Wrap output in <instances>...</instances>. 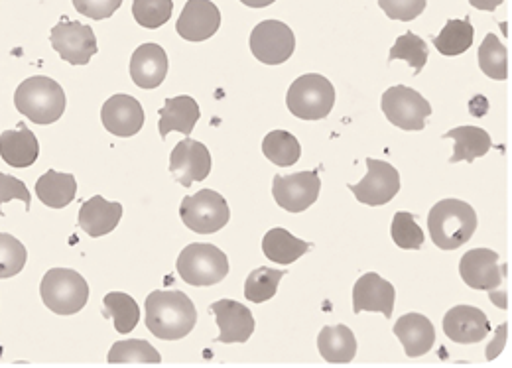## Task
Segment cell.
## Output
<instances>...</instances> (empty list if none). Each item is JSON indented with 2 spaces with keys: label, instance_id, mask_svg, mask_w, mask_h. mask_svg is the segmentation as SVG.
<instances>
[{
  "label": "cell",
  "instance_id": "1",
  "mask_svg": "<svg viewBox=\"0 0 512 368\" xmlns=\"http://www.w3.org/2000/svg\"><path fill=\"white\" fill-rule=\"evenodd\" d=\"M144 307L148 331L164 341L188 337L197 323V309L184 292H152Z\"/></svg>",
  "mask_w": 512,
  "mask_h": 368
},
{
  "label": "cell",
  "instance_id": "2",
  "mask_svg": "<svg viewBox=\"0 0 512 368\" xmlns=\"http://www.w3.org/2000/svg\"><path fill=\"white\" fill-rule=\"evenodd\" d=\"M14 107L32 123H58L65 111L64 87L44 75L28 77L14 93Z\"/></svg>",
  "mask_w": 512,
  "mask_h": 368
},
{
  "label": "cell",
  "instance_id": "3",
  "mask_svg": "<svg viewBox=\"0 0 512 368\" xmlns=\"http://www.w3.org/2000/svg\"><path fill=\"white\" fill-rule=\"evenodd\" d=\"M428 231L438 248L455 250L477 231V213L461 199H442L428 215Z\"/></svg>",
  "mask_w": 512,
  "mask_h": 368
},
{
  "label": "cell",
  "instance_id": "4",
  "mask_svg": "<svg viewBox=\"0 0 512 368\" xmlns=\"http://www.w3.org/2000/svg\"><path fill=\"white\" fill-rule=\"evenodd\" d=\"M288 111L302 121H321L335 105V89L320 73L298 77L286 95Z\"/></svg>",
  "mask_w": 512,
  "mask_h": 368
},
{
  "label": "cell",
  "instance_id": "5",
  "mask_svg": "<svg viewBox=\"0 0 512 368\" xmlns=\"http://www.w3.org/2000/svg\"><path fill=\"white\" fill-rule=\"evenodd\" d=\"M44 306L58 315H73L81 311L89 300V286L85 278L67 268H52L40 284Z\"/></svg>",
  "mask_w": 512,
  "mask_h": 368
},
{
  "label": "cell",
  "instance_id": "6",
  "mask_svg": "<svg viewBox=\"0 0 512 368\" xmlns=\"http://www.w3.org/2000/svg\"><path fill=\"white\" fill-rule=\"evenodd\" d=\"M459 274L463 282L481 292H489L493 304L507 307V296L497 294L507 276V266H499V254L491 248H473L463 254L459 262Z\"/></svg>",
  "mask_w": 512,
  "mask_h": 368
},
{
  "label": "cell",
  "instance_id": "7",
  "mask_svg": "<svg viewBox=\"0 0 512 368\" xmlns=\"http://www.w3.org/2000/svg\"><path fill=\"white\" fill-rule=\"evenodd\" d=\"M176 270L190 286H213L227 278L229 260L217 246L193 243L182 250Z\"/></svg>",
  "mask_w": 512,
  "mask_h": 368
},
{
  "label": "cell",
  "instance_id": "8",
  "mask_svg": "<svg viewBox=\"0 0 512 368\" xmlns=\"http://www.w3.org/2000/svg\"><path fill=\"white\" fill-rule=\"evenodd\" d=\"M184 225L197 235H213L221 231L231 217L225 197L213 189H201L195 195L184 197L180 205Z\"/></svg>",
  "mask_w": 512,
  "mask_h": 368
},
{
  "label": "cell",
  "instance_id": "9",
  "mask_svg": "<svg viewBox=\"0 0 512 368\" xmlns=\"http://www.w3.org/2000/svg\"><path fill=\"white\" fill-rule=\"evenodd\" d=\"M381 107L388 123L402 130H424L426 119L432 115V105L406 85L386 89Z\"/></svg>",
  "mask_w": 512,
  "mask_h": 368
},
{
  "label": "cell",
  "instance_id": "10",
  "mask_svg": "<svg viewBox=\"0 0 512 368\" xmlns=\"http://www.w3.org/2000/svg\"><path fill=\"white\" fill-rule=\"evenodd\" d=\"M249 46L258 62L280 65L292 58L296 50V36L288 24L280 20H264L253 28Z\"/></svg>",
  "mask_w": 512,
  "mask_h": 368
},
{
  "label": "cell",
  "instance_id": "11",
  "mask_svg": "<svg viewBox=\"0 0 512 368\" xmlns=\"http://www.w3.org/2000/svg\"><path fill=\"white\" fill-rule=\"evenodd\" d=\"M50 42L60 58L71 65H87L99 52L93 28L75 20L64 18L58 26H54Z\"/></svg>",
  "mask_w": 512,
  "mask_h": 368
},
{
  "label": "cell",
  "instance_id": "12",
  "mask_svg": "<svg viewBox=\"0 0 512 368\" xmlns=\"http://www.w3.org/2000/svg\"><path fill=\"white\" fill-rule=\"evenodd\" d=\"M367 176L355 185H347V189L353 191L359 203L369 207H381L396 197L400 191V174L398 170L375 158H367Z\"/></svg>",
  "mask_w": 512,
  "mask_h": 368
},
{
  "label": "cell",
  "instance_id": "13",
  "mask_svg": "<svg viewBox=\"0 0 512 368\" xmlns=\"http://www.w3.org/2000/svg\"><path fill=\"white\" fill-rule=\"evenodd\" d=\"M320 189L321 180L316 172L274 176L272 180L274 201L290 213H302L310 209L318 201Z\"/></svg>",
  "mask_w": 512,
  "mask_h": 368
},
{
  "label": "cell",
  "instance_id": "14",
  "mask_svg": "<svg viewBox=\"0 0 512 368\" xmlns=\"http://www.w3.org/2000/svg\"><path fill=\"white\" fill-rule=\"evenodd\" d=\"M170 174L178 184L190 187L211 174V154L205 144L186 138L170 154Z\"/></svg>",
  "mask_w": 512,
  "mask_h": 368
},
{
  "label": "cell",
  "instance_id": "15",
  "mask_svg": "<svg viewBox=\"0 0 512 368\" xmlns=\"http://www.w3.org/2000/svg\"><path fill=\"white\" fill-rule=\"evenodd\" d=\"M211 311L219 327L217 343H247L255 333V317L249 307L233 300H219L211 304Z\"/></svg>",
  "mask_w": 512,
  "mask_h": 368
},
{
  "label": "cell",
  "instance_id": "16",
  "mask_svg": "<svg viewBox=\"0 0 512 368\" xmlns=\"http://www.w3.org/2000/svg\"><path fill=\"white\" fill-rule=\"evenodd\" d=\"M221 28V12L211 0H190L178 22L176 32L188 42H205Z\"/></svg>",
  "mask_w": 512,
  "mask_h": 368
},
{
  "label": "cell",
  "instance_id": "17",
  "mask_svg": "<svg viewBox=\"0 0 512 368\" xmlns=\"http://www.w3.org/2000/svg\"><path fill=\"white\" fill-rule=\"evenodd\" d=\"M444 331L453 343L473 345L489 335L491 325L479 307L455 306L444 317Z\"/></svg>",
  "mask_w": 512,
  "mask_h": 368
},
{
  "label": "cell",
  "instance_id": "18",
  "mask_svg": "<svg viewBox=\"0 0 512 368\" xmlns=\"http://www.w3.org/2000/svg\"><path fill=\"white\" fill-rule=\"evenodd\" d=\"M101 121L111 134L128 138L142 130L144 109L134 97L119 93L105 101V105L101 109Z\"/></svg>",
  "mask_w": 512,
  "mask_h": 368
},
{
  "label": "cell",
  "instance_id": "19",
  "mask_svg": "<svg viewBox=\"0 0 512 368\" xmlns=\"http://www.w3.org/2000/svg\"><path fill=\"white\" fill-rule=\"evenodd\" d=\"M396 290L377 272L363 274L353 288V311H381L386 319L392 317Z\"/></svg>",
  "mask_w": 512,
  "mask_h": 368
},
{
  "label": "cell",
  "instance_id": "20",
  "mask_svg": "<svg viewBox=\"0 0 512 368\" xmlns=\"http://www.w3.org/2000/svg\"><path fill=\"white\" fill-rule=\"evenodd\" d=\"M394 335L400 339L406 357L418 359L432 351L436 343V329L426 315L406 313L394 323Z\"/></svg>",
  "mask_w": 512,
  "mask_h": 368
},
{
  "label": "cell",
  "instance_id": "21",
  "mask_svg": "<svg viewBox=\"0 0 512 368\" xmlns=\"http://www.w3.org/2000/svg\"><path fill=\"white\" fill-rule=\"evenodd\" d=\"M121 217H123L121 203L107 201L101 195H95L81 205L77 223L89 237L97 239L115 231L117 225L121 223Z\"/></svg>",
  "mask_w": 512,
  "mask_h": 368
},
{
  "label": "cell",
  "instance_id": "22",
  "mask_svg": "<svg viewBox=\"0 0 512 368\" xmlns=\"http://www.w3.org/2000/svg\"><path fill=\"white\" fill-rule=\"evenodd\" d=\"M168 75V56L158 44H142L130 58V77L140 89H156Z\"/></svg>",
  "mask_w": 512,
  "mask_h": 368
},
{
  "label": "cell",
  "instance_id": "23",
  "mask_svg": "<svg viewBox=\"0 0 512 368\" xmlns=\"http://www.w3.org/2000/svg\"><path fill=\"white\" fill-rule=\"evenodd\" d=\"M40 156L36 134L24 123L0 134V158L12 168H30Z\"/></svg>",
  "mask_w": 512,
  "mask_h": 368
},
{
  "label": "cell",
  "instance_id": "24",
  "mask_svg": "<svg viewBox=\"0 0 512 368\" xmlns=\"http://www.w3.org/2000/svg\"><path fill=\"white\" fill-rule=\"evenodd\" d=\"M318 351L329 365H349L357 355L355 333L347 325H325L318 335Z\"/></svg>",
  "mask_w": 512,
  "mask_h": 368
},
{
  "label": "cell",
  "instance_id": "25",
  "mask_svg": "<svg viewBox=\"0 0 512 368\" xmlns=\"http://www.w3.org/2000/svg\"><path fill=\"white\" fill-rule=\"evenodd\" d=\"M201 117L197 101L190 95H180V97H170L164 103V109L160 111V136L166 138L170 132H182V134H192L195 124Z\"/></svg>",
  "mask_w": 512,
  "mask_h": 368
},
{
  "label": "cell",
  "instance_id": "26",
  "mask_svg": "<svg viewBox=\"0 0 512 368\" xmlns=\"http://www.w3.org/2000/svg\"><path fill=\"white\" fill-rule=\"evenodd\" d=\"M444 138H451L455 142L453 156L449 158V164L457 162H473L481 156H485L491 150V136L487 130L479 126H457L451 128Z\"/></svg>",
  "mask_w": 512,
  "mask_h": 368
},
{
  "label": "cell",
  "instance_id": "27",
  "mask_svg": "<svg viewBox=\"0 0 512 368\" xmlns=\"http://www.w3.org/2000/svg\"><path fill=\"white\" fill-rule=\"evenodd\" d=\"M312 248L310 243L294 237L286 229H270L262 239V252L268 260L288 266L302 258Z\"/></svg>",
  "mask_w": 512,
  "mask_h": 368
},
{
  "label": "cell",
  "instance_id": "28",
  "mask_svg": "<svg viewBox=\"0 0 512 368\" xmlns=\"http://www.w3.org/2000/svg\"><path fill=\"white\" fill-rule=\"evenodd\" d=\"M77 193V182L71 174H62L56 170H48L38 182H36V195L38 199L52 207V209H64Z\"/></svg>",
  "mask_w": 512,
  "mask_h": 368
},
{
  "label": "cell",
  "instance_id": "29",
  "mask_svg": "<svg viewBox=\"0 0 512 368\" xmlns=\"http://www.w3.org/2000/svg\"><path fill=\"white\" fill-rule=\"evenodd\" d=\"M475 40V28L471 24L469 18L463 20H448L444 30L432 38L434 48L442 54V56H461L465 54Z\"/></svg>",
  "mask_w": 512,
  "mask_h": 368
},
{
  "label": "cell",
  "instance_id": "30",
  "mask_svg": "<svg viewBox=\"0 0 512 368\" xmlns=\"http://www.w3.org/2000/svg\"><path fill=\"white\" fill-rule=\"evenodd\" d=\"M262 154L276 166H294L302 156V146L298 138L286 130H272L262 140Z\"/></svg>",
  "mask_w": 512,
  "mask_h": 368
},
{
  "label": "cell",
  "instance_id": "31",
  "mask_svg": "<svg viewBox=\"0 0 512 368\" xmlns=\"http://www.w3.org/2000/svg\"><path fill=\"white\" fill-rule=\"evenodd\" d=\"M109 365H160L162 357L160 353L144 339H128V341H117L109 355Z\"/></svg>",
  "mask_w": 512,
  "mask_h": 368
},
{
  "label": "cell",
  "instance_id": "32",
  "mask_svg": "<svg viewBox=\"0 0 512 368\" xmlns=\"http://www.w3.org/2000/svg\"><path fill=\"white\" fill-rule=\"evenodd\" d=\"M479 67L489 79H509V52L495 34H487L479 48Z\"/></svg>",
  "mask_w": 512,
  "mask_h": 368
},
{
  "label": "cell",
  "instance_id": "33",
  "mask_svg": "<svg viewBox=\"0 0 512 368\" xmlns=\"http://www.w3.org/2000/svg\"><path fill=\"white\" fill-rule=\"evenodd\" d=\"M103 306H105V315L113 317L117 333L127 335L130 331H134V327L140 321V307L128 294L111 292L105 296Z\"/></svg>",
  "mask_w": 512,
  "mask_h": 368
},
{
  "label": "cell",
  "instance_id": "34",
  "mask_svg": "<svg viewBox=\"0 0 512 368\" xmlns=\"http://www.w3.org/2000/svg\"><path fill=\"white\" fill-rule=\"evenodd\" d=\"M286 270L256 268L245 282V298L253 304H264L272 300L278 292V284L284 278Z\"/></svg>",
  "mask_w": 512,
  "mask_h": 368
},
{
  "label": "cell",
  "instance_id": "35",
  "mask_svg": "<svg viewBox=\"0 0 512 368\" xmlns=\"http://www.w3.org/2000/svg\"><path fill=\"white\" fill-rule=\"evenodd\" d=\"M394 60L408 62V65L414 67V73L418 75L428 63V46L420 36L406 32V34L398 36L394 46L390 48L388 62H394Z\"/></svg>",
  "mask_w": 512,
  "mask_h": 368
},
{
  "label": "cell",
  "instance_id": "36",
  "mask_svg": "<svg viewBox=\"0 0 512 368\" xmlns=\"http://www.w3.org/2000/svg\"><path fill=\"white\" fill-rule=\"evenodd\" d=\"M174 12V0H132L134 20L148 30L164 26Z\"/></svg>",
  "mask_w": 512,
  "mask_h": 368
},
{
  "label": "cell",
  "instance_id": "37",
  "mask_svg": "<svg viewBox=\"0 0 512 368\" xmlns=\"http://www.w3.org/2000/svg\"><path fill=\"white\" fill-rule=\"evenodd\" d=\"M390 237H392L394 245L400 246L404 250H420L424 245V239H426L424 231L416 223V217L406 211H400L392 217Z\"/></svg>",
  "mask_w": 512,
  "mask_h": 368
},
{
  "label": "cell",
  "instance_id": "38",
  "mask_svg": "<svg viewBox=\"0 0 512 368\" xmlns=\"http://www.w3.org/2000/svg\"><path fill=\"white\" fill-rule=\"evenodd\" d=\"M26 260L28 252L24 245L16 237L0 233V280L20 274L26 266Z\"/></svg>",
  "mask_w": 512,
  "mask_h": 368
},
{
  "label": "cell",
  "instance_id": "39",
  "mask_svg": "<svg viewBox=\"0 0 512 368\" xmlns=\"http://www.w3.org/2000/svg\"><path fill=\"white\" fill-rule=\"evenodd\" d=\"M379 6L390 20L410 22L426 10L428 0H379Z\"/></svg>",
  "mask_w": 512,
  "mask_h": 368
},
{
  "label": "cell",
  "instance_id": "40",
  "mask_svg": "<svg viewBox=\"0 0 512 368\" xmlns=\"http://www.w3.org/2000/svg\"><path fill=\"white\" fill-rule=\"evenodd\" d=\"M12 199L22 201L26 205V211H30L32 197H30V191H28L26 184L8 176V174H0V217H4L2 203H8Z\"/></svg>",
  "mask_w": 512,
  "mask_h": 368
},
{
  "label": "cell",
  "instance_id": "41",
  "mask_svg": "<svg viewBox=\"0 0 512 368\" xmlns=\"http://www.w3.org/2000/svg\"><path fill=\"white\" fill-rule=\"evenodd\" d=\"M123 0H73L75 10L81 16H89L93 20H105L111 18L119 8Z\"/></svg>",
  "mask_w": 512,
  "mask_h": 368
},
{
  "label": "cell",
  "instance_id": "42",
  "mask_svg": "<svg viewBox=\"0 0 512 368\" xmlns=\"http://www.w3.org/2000/svg\"><path fill=\"white\" fill-rule=\"evenodd\" d=\"M507 337H509V325L505 323V325H501V327L497 329V337H495V341H493V343L487 347V351H485L487 361H495V359L503 353L505 343H507Z\"/></svg>",
  "mask_w": 512,
  "mask_h": 368
},
{
  "label": "cell",
  "instance_id": "43",
  "mask_svg": "<svg viewBox=\"0 0 512 368\" xmlns=\"http://www.w3.org/2000/svg\"><path fill=\"white\" fill-rule=\"evenodd\" d=\"M477 10H489L493 12L497 6H501L505 0H469Z\"/></svg>",
  "mask_w": 512,
  "mask_h": 368
},
{
  "label": "cell",
  "instance_id": "44",
  "mask_svg": "<svg viewBox=\"0 0 512 368\" xmlns=\"http://www.w3.org/2000/svg\"><path fill=\"white\" fill-rule=\"evenodd\" d=\"M245 6H251V8H264V6H270L272 2L276 0H241Z\"/></svg>",
  "mask_w": 512,
  "mask_h": 368
}]
</instances>
